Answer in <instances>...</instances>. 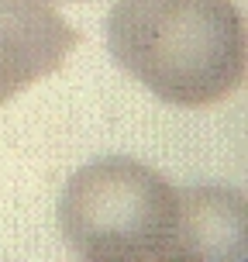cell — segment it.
<instances>
[{"label": "cell", "instance_id": "cell-2", "mask_svg": "<svg viewBox=\"0 0 248 262\" xmlns=\"http://www.w3.org/2000/svg\"><path fill=\"white\" fill-rule=\"evenodd\" d=\"M59 228L79 259H176L179 190L138 159H97L76 169L62 186Z\"/></svg>", "mask_w": 248, "mask_h": 262}, {"label": "cell", "instance_id": "cell-5", "mask_svg": "<svg viewBox=\"0 0 248 262\" xmlns=\"http://www.w3.org/2000/svg\"><path fill=\"white\" fill-rule=\"evenodd\" d=\"M59 4H65V0H59ZM69 4H76V0H69Z\"/></svg>", "mask_w": 248, "mask_h": 262}, {"label": "cell", "instance_id": "cell-4", "mask_svg": "<svg viewBox=\"0 0 248 262\" xmlns=\"http://www.w3.org/2000/svg\"><path fill=\"white\" fill-rule=\"evenodd\" d=\"M176 259H245V196L224 186L179 190Z\"/></svg>", "mask_w": 248, "mask_h": 262}, {"label": "cell", "instance_id": "cell-1", "mask_svg": "<svg viewBox=\"0 0 248 262\" xmlns=\"http://www.w3.org/2000/svg\"><path fill=\"white\" fill-rule=\"evenodd\" d=\"M107 49L159 100L207 107L245 79V17L235 0H118Z\"/></svg>", "mask_w": 248, "mask_h": 262}, {"label": "cell", "instance_id": "cell-3", "mask_svg": "<svg viewBox=\"0 0 248 262\" xmlns=\"http://www.w3.org/2000/svg\"><path fill=\"white\" fill-rule=\"evenodd\" d=\"M79 45V31L49 0H0V107L52 76Z\"/></svg>", "mask_w": 248, "mask_h": 262}]
</instances>
